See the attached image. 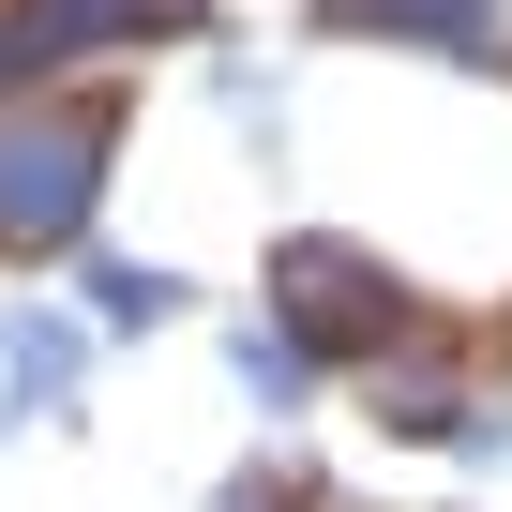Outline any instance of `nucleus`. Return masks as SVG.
<instances>
[{
  "mask_svg": "<svg viewBox=\"0 0 512 512\" xmlns=\"http://www.w3.org/2000/svg\"><path fill=\"white\" fill-rule=\"evenodd\" d=\"M91 121H31V136H0V256L16 241H76V211H91Z\"/></svg>",
  "mask_w": 512,
  "mask_h": 512,
  "instance_id": "1",
  "label": "nucleus"
}]
</instances>
